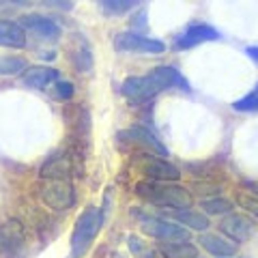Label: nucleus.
<instances>
[{"label":"nucleus","instance_id":"obj_1","mask_svg":"<svg viewBox=\"0 0 258 258\" xmlns=\"http://www.w3.org/2000/svg\"><path fill=\"white\" fill-rule=\"evenodd\" d=\"M172 88H181L185 93L191 91L189 82L183 78L179 69L172 67V64H161V67H155L144 76L125 78L123 84H120V95L134 103H142L166 91H172Z\"/></svg>","mask_w":258,"mask_h":258},{"label":"nucleus","instance_id":"obj_2","mask_svg":"<svg viewBox=\"0 0 258 258\" xmlns=\"http://www.w3.org/2000/svg\"><path fill=\"white\" fill-rule=\"evenodd\" d=\"M136 194L153 207H161L166 211H183L191 209V194L179 183H157L140 181L136 185Z\"/></svg>","mask_w":258,"mask_h":258},{"label":"nucleus","instance_id":"obj_3","mask_svg":"<svg viewBox=\"0 0 258 258\" xmlns=\"http://www.w3.org/2000/svg\"><path fill=\"white\" fill-rule=\"evenodd\" d=\"M106 222V213L97 207H88L84 209L80 217L76 220L74 232H71V256L74 258H84L86 252L91 249L93 241L99 235L101 226Z\"/></svg>","mask_w":258,"mask_h":258},{"label":"nucleus","instance_id":"obj_4","mask_svg":"<svg viewBox=\"0 0 258 258\" xmlns=\"http://www.w3.org/2000/svg\"><path fill=\"white\" fill-rule=\"evenodd\" d=\"M140 230L147 237L159 241V243H174V241H189V230L181 224L164 217L140 215Z\"/></svg>","mask_w":258,"mask_h":258},{"label":"nucleus","instance_id":"obj_5","mask_svg":"<svg viewBox=\"0 0 258 258\" xmlns=\"http://www.w3.org/2000/svg\"><path fill=\"white\" fill-rule=\"evenodd\" d=\"M114 50L120 54H164L166 43L161 39H153L134 30H125L114 37Z\"/></svg>","mask_w":258,"mask_h":258},{"label":"nucleus","instance_id":"obj_6","mask_svg":"<svg viewBox=\"0 0 258 258\" xmlns=\"http://www.w3.org/2000/svg\"><path fill=\"white\" fill-rule=\"evenodd\" d=\"M220 230L232 243H245L256 232V220L245 213H228L220 220Z\"/></svg>","mask_w":258,"mask_h":258},{"label":"nucleus","instance_id":"obj_7","mask_svg":"<svg viewBox=\"0 0 258 258\" xmlns=\"http://www.w3.org/2000/svg\"><path fill=\"white\" fill-rule=\"evenodd\" d=\"M41 200L54 211H67L76 205V189L69 181H45L41 187Z\"/></svg>","mask_w":258,"mask_h":258},{"label":"nucleus","instance_id":"obj_8","mask_svg":"<svg viewBox=\"0 0 258 258\" xmlns=\"http://www.w3.org/2000/svg\"><path fill=\"white\" fill-rule=\"evenodd\" d=\"M220 32L217 28H213L211 24H205V22H196V24H189L185 30H181L179 35L174 37L172 45L176 50H189V47H196L200 43H207V41H220Z\"/></svg>","mask_w":258,"mask_h":258},{"label":"nucleus","instance_id":"obj_9","mask_svg":"<svg viewBox=\"0 0 258 258\" xmlns=\"http://www.w3.org/2000/svg\"><path fill=\"white\" fill-rule=\"evenodd\" d=\"M140 168L147 181H157V183H176L181 179V170L172 161L166 157H155V155H144L140 161Z\"/></svg>","mask_w":258,"mask_h":258},{"label":"nucleus","instance_id":"obj_10","mask_svg":"<svg viewBox=\"0 0 258 258\" xmlns=\"http://www.w3.org/2000/svg\"><path fill=\"white\" fill-rule=\"evenodd\" d=\"M118 138H123L127 144H132V147L144 151L147 155H155V157L168 155V149L144 127H129V129H125L123 134H118Z\"/></svg>","mask_w":258,"mask_h":258},{"label":"nucleus","instance_id":"obj_11","mask_svg":"<svg viewBox=\"0 0 258 258\" xmlns=\"http://www.w3.org/2000/svg\"><path fill=\"white\" fill-rule=\"evenodd\" d=\"M69 60L76 67L78 74H91L93 71V64H95L93 45L80 32H74L69 39Z\"/></svg>","mask_w":258,"mask_h":258},{"label":"nucleus","instance_id":"obj_12","mask_svg":"<svg viewBox=\"0 0 258 258\" xmlns=\"http://www.w3.org/2000/svg\"><path fill=\"white\" fill-rule=\"evenodd\" d=\"M24 243H26V235L20 222H7L0 226V256L5 258H15L22 254Z\"/></svg>","mask_w":258,"mask_h":258},{"label":"nucleus","instance_id":"obj_13","mask_svg":"<svg viewBox=\"0 0 258 258\" xmlns=\"http://www.w3.org/2000/svg\"><path fill=\"white\" fill-rule=\"evenodd\" d=\"M20 24L24 26V30H30L32 35H37L39 39H45V41L60 37V24L52 18H47V15H39V13L24 15Z\"/></svg>","mask_w":258,"mask_h":258},{"label":"nucleus","instance_id":"obj_14","mask_svg":"<svg viewBox=\"0 0 258 258\" xmlns=\"http://www.w3.org/2000/svg\"><path fill=\"white\" fill-rule=\"evenodd\" d=\"M200 247L209 252L215 258H230L237 254V243H232L230 239H226L224 235H213V232H200L198 237Z\"/></svg>","mask_w":258,"mask_h":258},{"label":"nucleus","instance_id":"obj_15","mask_svg":"<svg viewBox=\"0 0 258 258\" xmlns=\"http://www.w3.org/2000/svg\"><path fill=\"white\" fill-rule=\"evenodd\" d=\"M58 80H60L58 69L47 67V64H35V67H28V71L22 76L24 86H28V88H47L50 84L54 86Z\"/></svg>","mask_w":258,"mask_h":258},{"label":"nucleus","instance_id":"obj_16","mask_svg":"<svg viewBox=\"0 0 258 258\" xmlns=\"http://www.w3.org/2000/svg\"><path fill=\"white\" fill-rule=\"evenodd\" d=\"M0 47H11V50L26 47V30L20 22L0 20Z\"/></svg>","mask_w":258,"mask_h":258},{"label":"nucleus","instance_id":"obj_17","mask_svg":"<svg viewBox=\"0 0 258 258\" xmlns=\"http://www.w3.org/2000/svg\"><path fill=\"white\" fill-rule=\"evenodd\" d=\"M168 217L172 222L181 224L183 228L187 230H196V232H207L211 222H209V215H205L203 211H194V209H183V211H168Z\"/></svg>","mask_w":258,"mask_h":258},{"label":"nucleus","instance_id":"obj_18","mask_svg":"<svg viewBox=\"0 0 258 258\" xmlns=\"http://www.w3.org/2000/svg\"><path fill=\"white\" fill-rule=\"evenodd\" d=\"M155 252L161 258H198V247L189 241H174V243H157Z\"/></svg>","mask_w":258,"mask_h":258},{"label":"nucleus","instance_id":"obj_19","mask_svg":"<svg viewBox=\"0 0 258 258\" xmlns=\"http://www.w3.org/2000/svg\"><path fill=\"white\" fill-rule=\"evenodd\" d=\"M69 159L64 155H56L45 161V166L41 168V176L45 181H69Z\"/></svg>","mask_w":258,"mask_h":258},{"label":"nucleus","instance_id":"obj_20","mask_svg":"<svg viewBox=\"0 0 258 258\" xmlns=\"http://www.w3.org/2000/svg\"><path fill=\"white\" fill-rule=\"evenodd\" d=\"M28 71V60L18 54H0V76L9 78L18 74H26Z\"/></svg>","mask_w":258,"mask_h":258},{"label":"nucleus","instance_id":"obj_21","mask_svg":"<svg viewBox=\"0 0 258 258\" xmlns=\"http://www.w3.org/2000/svg\"><path fill=\"white\" fill-rule=\"evenodd\" d=\"M203 213L205 215H228V213H235V203L228 198H222V196H209V198H203Z\"/></svg>","mask_w":258,"mask_h":258},{"label":"nucleus","instance_id":"obj_22","mask_svg":"<svg viewBox=\"0 0 258 258\" xmlns=\"http://www.w3.org/2000/svg\"><path fill=\"white\" fill-rule=\"evenodd\" d=\"M99 9L103 13H108L110 18H118V15H125L134 9H140L138 3H118V0H103L99 3Z\"/></svg>","mask_w":258,"mask_h":258},{"label":"nucleus","instance_id":"obj_23","mask_svg":"<svg viewBox=\"0 0 258 258\" xmlns=\"http://www.w3.org/2000/svg\"><path fill=\"white\" fill-rule=\"evenodd\" d=\"M232 108L237 112H258V82L254 84V88L247 95H243L241 99L232 103Z\"/></svg>","mask_w":258,"mask_h":258},{"label":"nucleus","instance_id":"obj_24","mask_svg":"<svg viewBox=\"0 0 258 258\" xmlns=\"http://www.w3.org/2000/svg\"><path fill=\"white\" fill-rule=\"evenodd\" d=\"M239 205L241 209H245V211L254 217V220H258V198L256 196H249V194H241L239 196Z\"/></svg>","mask_w":258,"mask_h":258},{"label":"nucleus","instance_id":"obj_25","mask_svg":"<svg viewBox=\"0 0 258 258\" xmlns=\"http://www.w3.org/2000/svg\"><path fill=\"white\" fill-rule=\"evenodd\" d=\"M52 88H54V95L58 97V99H62V101H67V99L74 97V84L71 82H62V80H58Z\"/></svg>","mask_w":258,"mask_h":258},{"label":"nucleus","instance_id":"obj_26","mask_svg":"<svg viewBox=\"0 0 258 258\" xmlns=\"http://www.w3.org/2000/svg\"><path fill=\"white\" fill-rule=\"evenodd\" d=\"M129 247H132V252L138 254V256L144 254V243H142V239H138V237H129Z\"/></svg>","mask_w":258,"mask_h":258},{"label":"nucleus","instance_id":"obj_27","mask_svg":"<svg viewBox=\"0 0 258 258\" xmlns=\"http://www.w3.org/2000/svg\"><path fill=\"white\" fill-rule=\"evenodd\" d=\"M245 54H247L254 62H258V45H249V47H245Z\"/></svg>","mask_w":258,"mask_h":258},{"label":"nucleus","instance_id":"obj_28","mask_svg":"<svg viewBox=\"0 0 258 258\" xmlns=\"http://www.w3.org/2000/svg\"><path fill=\"white\" fill-rule=\"evenodd\" d=\"M245 187L252 191V196L258 198V181H247V183H245Z\"/></svg>","mask_w":258,"mask_h":258},{"label":"nucleus","instance_id":"obj_29","mask_svg":"<svg viewBox=\"0 0 258 258\" xmlns=\"http://www.w3.org/2000/svg\"><path fill=\"white\" fill-rule=\"evenodd\" d=\"M138 258H157V256H155V254H149V252H144V254H142V256H138Z\"/></svg>","mask_w":258,"mask_h":258},{"label":"nucleus","instance_id":"obj_30","mask_svg":"<svg viewBox=\"0 0 258 258\" xmlns=\"http://www.w3.org/2000/svg\"><path fill=\"white\" fill-rule=\"evenodd\" d=\"M230 258H239V256H230Z\"/></svg>","mask_w":258,"mask_h":258}]
</instances>
